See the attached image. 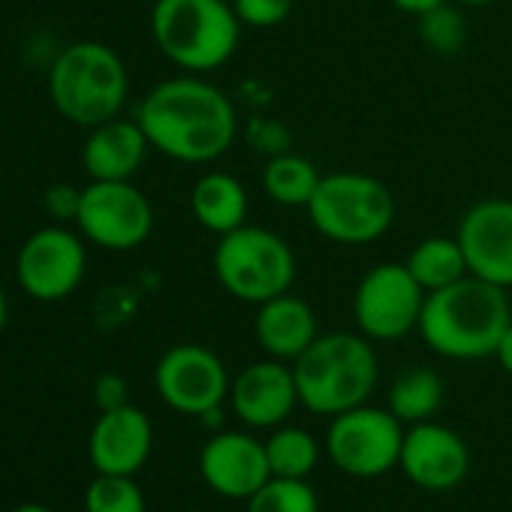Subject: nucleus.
<instances>
[{"mask_svg":"<svg viewBox=\"0 0 512 512\" xmlns=\"http://www.w3.org/2000/svg\"><path fill=\"white\" fill-rule=\"evenodd\" d=\"M136 121L151 151L184 166H208L238 139V112L229 94L193 73L154 85L139 100Z\"/></svg>","mask_w":512,"mask_h":512,"instance_id":"nucleus-1","label":"nucleus"},{"mask_svg":"<svg viewBox=\"0 0 512 512\" xmlns=\"http://www.w3.org/2000/svg\"><path fill=\"white\" fill-rule=\"evenodd\" d=\"M509 323V290L467 275L425 296L416 332L422 335L425 347L437 356L473 362L494 356Z\"/></svg>","mask_w":512,"mask_h":512,"instance_id":"nucleus-2","label":"nucleus"},{"mask_svg":"<svg viewBox=\"0 0 512 512\" xmlns=\"http://www.w3.org/2000/svg\"><path fill=\"white\" fill-rule=\"evenodd\" d=\"M293 374L302 407L332 419L368 404L380 380V362L362 332H329L293 362Z\"/></svg>","mask_w":512,"mask_h":512,"instance_id":"nucleus-3","label":"nucleus"},{"mask_svg":"<svg viewBox=\"0 0 512 512\" xmlns=\"http://www.w3.org/2000/svg\"><path fill=\"white\" fill-rule=\"evenodd\" d=\"M148 25L160 55L193 76L226 67L244 28L232 0H154Z\"/></svg>","mask_w":512,"mask_h":512,"instance_id":"nucleus-4","label":"nucleus"},{"mask_svg":"<svg viewBox=\"0 0 512 512\" xmlns=\"http://www.w3.org/2000/svg\"><path fill=\"white\" fill-rule=\"evenodd\" d=\"M130 94V76L121 55L97 40L67 46L49 73L52 106L85 130L121 118Z\"/></svg>","mask_w":512,"mask_h":512,"instance_id":"nucleus-5","label":"nucleus"},{"mask_svg":"<svg viewBox=\"0 0 512 512\" xmlns=\"http://www.w3.org/2000/svg\"><path fill=\"white\" fill-rule=\"evenodd\" d=\"M220 287L244 305H263L293 290L299 263L290 241L275 229L244 223L217 238L211 256Z\"/></svg>","mask_w":512,"mask_h":512,"instance_id":"nucleus-6","label":"nucleus"},{"mask_svg":"<svg viewBox=\"0 0 512 512\" xmlns=\"http://www.w3.org/2000/svg\"><path fill=\"white\" fill-rule=\"evenodd\" d=\"M305 211L323 238L344 247H359L392 229L395 196L380 178L344 169L320 178V187Z\"/></svg>","mask_w":512,"mask_h":512,"instance_id":"nucleus-7","label":"nucleus"},{"mask_svg":"<svg viewBox=\"0 0 512 512\" xmlns=\"http://www.w3.org/2000/svg\"><path fill=\"white\" fill-rule=\"evenodd\" d=\"M404 446V422L389 407L359 404L332 416L326 452L347 476L377 479L398 467Z\"/></svg>","mask_w":512,"mask_h":512,"instance_id":"nucleus-8","label":"nucleus"},{"mask_svg":"<svg viewBox=\"0 0 512 512\" xmlns=\"http://www.w3.org/2000/svg\"><path fill=\"white\" fill-rule=\"evenodd\" d=\"M79 235L103 250L127 253L154 232V208L133 181H91L76 214Z\"/></svg>","mask_w":512,"mask_h":512,"instance_id":"nucleus-9","label":"nucleus"},{"mask_svg":"<svg viewBox=\"0 0 512 512\" xmlns=\"http://www.w3.org/2000/svg\"><path fill=\"white\" fill-rule=\"evenodd\" d=\"M425 290L404 263H377L353 293V320L368 341H401L419 329Z\"/></svg>","mask_w":512,"mask_h":512,"instance_id":"nucleus-10","label":"nucleus"},{"mask_svg":"<svg viewBox=\"0 0 512 512\" xmlns=\"http://www.w3.org/2000/svg\"><path fill=\"white\" fill-rule=\"evenodd\" d=\"M88 272V250L82 235L67 226H43L25 238L16 256L22 290L37 302H64L79 290Z\"/></svg>","mask_w":512,"mask_h":512,"instance_id":"nucleus-11","label":"nucleus"},{"mask_svg":"<svg viewBox=\"0 0 512 512\" xmlns=\"http://www.w3.org/2000/svg\"><path fill=\"white\" fill-rule=\"evenodd\" d=\"M154 386L166 407L199 419L202 413L223 407L232 377L214 350L202 344H175L157 359Z\"/></svg>","mask_w":512,"mask_h":512,"instance_id":"nucleus-12","label":"nucleus"},{"mask_svg":"<svg viewBox=\"0 0 512 512\" xmlns=\"http://www.w3.org/2000/svg\"><path fill=\"white\" fill-rule=\"evenodd\" d=\"M467 272L494 287L512 290V199L488 196L470 205L455 229Z\"/></svg>","mask_w":512,"mask_h":512,"instance_id":"nucleus-13","label":"nucleus"},{"mask_svg":"<svg viewBox=\"0 0 512 512\" xmlns=\"http://www.w3.org/2000/svg\"><path fill=\"white\" fill-rule=\"evenodd\" d=\"M229 404L241 425L247 428H278L284 425L299 401V386L290 362L260 359L232 377Z\"/></svg>","mask_w":512,"mask_h":512,"instance_id":"nucleus-14","label":"nucleus"},{"mask_svg":"<svg viewBox=\"0 0 512 512\" xmlns=\"http://www.w3.org/2000/svg\"><path fill=\"white\" fill-rule=\"evenodd\" d=\"M199 473L211 491L229 500H247L269 479L266 443L247 431H214L199 452Z\"/></svg>","mask_w":512,"mask_h":512,"instance_id":"nucleus-15","label":"nucleus"},{"mask_svg":"<svg viewBox=\"0 0 512 512\" xmlns=\"http://www.w3.org/2000/svg\"><path fill=\"white\" fill-rule=\"evenodd\" d=\"M398 467L425 491H449L464 482L470 470V449L461 434L428 419L404 431Z\"/></svg>","mask_w":512,"mask_h":512,"instance_id":"nucleus-16","label":"nucleus"},{"mask_svg":"<svg viewBox=\"0 0 512 512\" xmlns=\"http://www.w3.org/2000/svg\"><path fill=\"white\" fill-rule=\"evenodd\" d=\"M154 446V428L145 410L124 404L103 410L88 434V458L97 473L136 476Z\"/></svg>","mask_w":512,"mask_h":512,"instance_id":"nucleus-17","label":"nucleus"},{"mask_svg":"<svg viewBox=\"0 0 512 512\" xmlns=\"http://www.w3.org/2000/svg\"><path fill=\"white\" fill-rule=\"evenodd\" d=\"M253 335L266 356L293 365L320 338V320L317 311L290 290L284 296L256 305Z\"/></svg>","mask_w":512,"mask_h":512,"instance_id":"nucleus-18","label":"nucleus"},{"mask_svg":"<svg viewBox=\"0 0 512 512\" xmlns=\"http://www.w3.org/2000/svg\"><path fill=\"white\" fill-rule=\"evenodd\" d=\"M148 151L151 142L136 118H112L100 127H91L82 148V166L91 181H133Z\"/></svg>","mask_w":512,"mask_h":512,"instance_id":"nucleus-19","label":"nucleus"},{"mask_svg":"<svg viewBox=\"0 0 512 512\" xmlns=\"http://www.w3.org/2000/svg\"><path fill=\"white\" fill-rule=\"evenodd\" d=\"M190 211L202 229H208L220 238L247 223L250 196L235 175L205 172L190 190Z\"/></svg>","mask_w":512,"mask_h":512,"instance_id":"nucleus-20","label":"nucleus"},{"mask_svg":"<svg viewBox=\"0 0 512 512\" xmlns=\"http://www.w3.org/2000/svg\"><path fill=\"white\" fill-rule=\"evenodd\" d=\"M320 178L323 172L317 169V163L296 151L272 154L260 172L263 193L284 208H308L311 196L320 187Z\"/></svg>","mask_w":512,"mask_h":512,"instance_id":"nucleus-21","label":"nucleus"},{"mask_svg":"<svg viewBox=\"0 0 512 512\" xmlns=\"http://www.w3.org/2000/svg\"><path fill=\"white\" fill-rule=\"evenodd\" d=\"M404 266L425 293H437L461 278H467V260L455 235H428L410 253Z\"/></svg>","mask_w":512,"mask_h":512,"instance_id":"nucleus-22","label":"nucleus"},{"mask_svg":"<svg viewBox=\"0 0 512 512\" xmlns=\"http://www.w3.org/2000/svg\"><path fill=\"white\" fill-rule=\"evenodd\" d=\"M443 404V380L431 368H407L389 386V410L404 425L428 422Z\"/></svg>","mask_w":512,"mask_h":512,"instance_id":"nucleus-23","label":"nucleus"},{"mask_svg":"<svg viewBox=\"0 0 512 512\" xmlns=\"http://www.w3.org/2000/svg\"><path fill=\"white\" fill-rule=\"evenodd\" d=\"M266 455H269L272 476L308 479L320 461V443L308 428L284 422V425L272 428V434L266 440Z\"/></svg>","mask_w":512,"mask_h":512,"instance_id":"nucleus-24","label":"nucleus"},{"mask_svg":"<svg viewBox=\"0 0 512 512\" xmlns=\"http://www.w3.org/2000/svg\"><path fill=\"white\" fill-rule=\"evenodd\" d=\"M247 512H320V497L308 479L272 476L247 497Z\"/></svg>","mask_w":512,"mask_h":512,"instance_id":"nucleus-25","label":"nucleus"},{"mask_svg":"<svg viewBox=\"0 0 512 512\" xmlns=\"http://www.w3.org/2000/svg\"><path fill=\"white\" fill-rule=\"evenodd\" d=\"M419 19V40L425 43L428 52L440 55V58H452L464 49L467 43V22L461 16V10H455L452 4H437L428 13L416 16Z\"/></svg>","mask_w":512,"mask_h":512,"instance_id":"nucleus-26","label":"nucleus"},{"mask_svg":"<svg viewBox=\"0 0 512 512\" xmlns=\"http://www.w3.org/2000/svg\"><path fill=\"white\" fill-rule=\"evenodd\" d=\"M145 494L133 476L97 473L85 488V512H145Z\"/></svg>","mask_w":512,"mask_h":512,"instance_id":"nucleus-27","label":"nucleus"},{"mask_svg":"<svg viewBox=\"0 0 512 512\" xmlns=\"http://www.w3.org/2000/svg\"><path fill=\"white\" fill-rule=\"evenodd\" d=\"M296 0H232L244 28H278L290 19Z\"/></svg>","mask_w":512,"mask_h":512,"instance_id":"nucleus-28","label":"nucleus"},{"mask_svg":"<svg viewBox=\"0 0 512 512\" xmlns=\"http://www.w3.org/2000/svg\"><path fill=\"white\" fill-rule=\"evenodd\" d=\"M79 202H82V190H76L70 184H55L46 193V208L55 220H76Z\"/></svg>","mask_w":512,"mask_h":512,"instance_id":"nucleus-29","label":"nucleus"},{"mask_svg":"<svg viewBox=\"0 0 512 512\" xmlns=\"http://www.w3.org/2000/svg\"><path fill=\"white\" fill-rule=\"evenodd\" d=\"M94 401L103 410H115V407H124L127 404V383L124 377L118 374H100L97 383H94Z\"/></svg>","mask_w":512,"mask_h":512,"instance_id":"nucleus-30","label":"nucleus"},{"mask_svg":"<svg viewBox=\"0 0 512 512\" xmlns=\"http://www.w3.org/2000/svg\"><path fill=\"white\" fill-rule=\"evenodd\" d=\"M494 359H497L500 368L512 377V323H509V329L503 332V338H500V344H497V350H494Z\"/></svg>","mask_w":512,"mask_h":512,"instance_id":"nucleus-31","label":"nucleus"},{"mask_svg":"<svg viewBox=\"0 0 512 512\" xmlns=\"http://www.w3.org/2000/svg\"><path fill=\"white\" fill-rule=\"evenodd\" d=\"M389 4H392L395 10L407 13V16H422V13H428L431 7L443 4V0H389Z\"/></svg>","mask_w":512,"mask_h":512,"instance_id":"nucleus-32","label":"nucleus"},{"mask_svg":"<svg viewBox=\"0 0 512 512\" xmlns=\"http://www.w3.org/2000/svg\"><path fill=\"white\" fill-rule=\"evenodd\" d=\"M199 419H202L211 431H220V428H223V407H214V410L202 413Z\"/></svg>","mask_w":512,"mask_h":512,"instance_id":"nucleus-33","label":"nucleus"},{"mask_svg":"<svg viewBox=\"0 0 512 512\" xmlns=\"http://www.w3.org/2000/svg\"><path fill=\"white\" fill-rule=\"evenodd\" d=\"M10 512H52V509L43 506V503H22V506H16V509H10Z\"/></svg>","mask_w":512,"mask_h":512,"instance_id":"nucleus-34","label":"nucleus"},{"mask_svg":"<svg viewBox=\"0 0 512 512\" xmlns=\"http://www.w3.org/2000/svg\"><path fill=\"white\" fill-rule=\"evenodd\" d=\"M4 326H7V293L0 287V332H4Z\"/></svg>","mask_w":512,"mask_h":512,"instance_id":"nucleus-35","label":"nucleus"},{"mask_svg":"<svg viewBox=\"0 0 512 512\" xmlns=\"http://www.w3.org/2000/svg\"><path fill=\"white\" fill-rule=\"evenodd\" d=\"M455 4H461V7H488V4H494V0H455Z\"/></svg>","mask_w":512,"mask_h":512,"instance_id":"nucleus-36","label":"nucleus"},{"mask_svg":"<svg viewBox=\"0 0 512 512\" xmlns=\"http://www.w3.org/2000/svg\"><path fill=\"white\" fill-rule=\"evenodd\" d=\"M193 512H199V509H193Z\"/></svg>","mask_w":512,"mask_h":512,"instance_id":"nucleus-37","label":"nucleus"}]
</instances>
